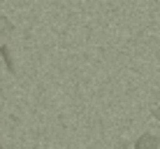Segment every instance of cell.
<instances>
[{
  "label": "cell",
  "mask_w": 160,
  "mask_h": 149,
  "mask_svg": "<svg viewBox=\"0 0 160 149\" xmlns=\"http://www.w3.org/2000/svg\"><path fill=\"white\" fill-rule=\"evenodd\" d=\"M153 119H160V107H156V109H153Z\"/></svg>",
  "instance_id": "cell-3"
},
{
  "label": "cell",
  "mask_w": 160,
  "mask_h": 149,
  "mask_svg": "<svg viewBox=\"0 0 160 149\" xmlns=\"http://www.w3.org/2000/svg\"><path fill=\"white\" fill-rule=\"evenodd\" d=\"M0 149H2V135H0Z\"/></svg>",
  "instance_id": "cell-4"
},
{
  "label": "cell",
  "mask_w": 160,
  "mask_h": 149,
  "mask_svg": "<svg viewBox=\"0 0 160 149\" xmlns=\"http://www.w3.org/2000/svg\"><path fill=\"white\" fill-rule=\"evenodd\" d=\"M0 5H2V0H0Z\"/></svg>",
  "instance_id": "cell-5"
},
{
  "label": "cell",
  "mask_w": 160,
  "mask_h": 149,
  "mask_svg": "<svg viewBox=\"0 0 160 149\" xmlns=\"http://www.w3.org/2000/svg\"><path fill=\"white\" fill-rule=\"evenodd\" d=\"M160 145V137L153 135V133H142L139 137H137L135 142V149H158Z\"/></svg>",
  "instance_id": "cell-1"
},
{
  "label": "cell",
  "mask_w": 160,
  "mask_h": 149,
  "mask_svg": "<svg viewBox=\"0 0 160 149\" xmlns=\"http://www.w3.org/2000/svg\"><path fill=\"white\" fill-rule=\"evenodd\" d=\"M0 56H2L5 68L9 70V75H14V72H16V68H14V58H12V51H9V47H7V45H0Z\"/></svg>",
  "instance_id": "cell-2"
}]
</instances>
